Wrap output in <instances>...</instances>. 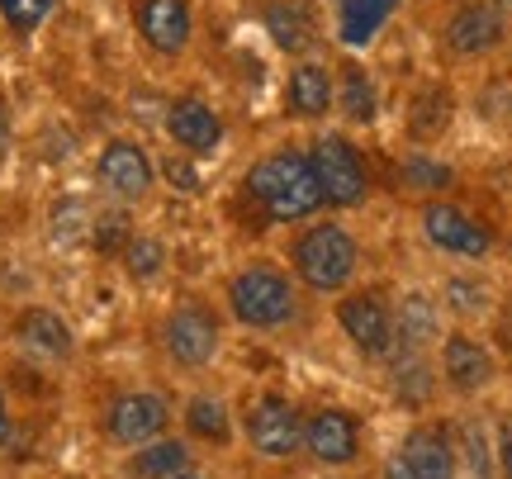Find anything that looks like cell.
Wrapping results in <instances>:
<instances>
[{"label": "cell", "mask_w": 512, "mask_h": 479, "mask_svg": "<svg viewBox=\"0 0 512 479\" xmlns=\"http://www.w3.org/2000/svg\"><path fill=\"white\" fill-rule=\"evenodd\" d=\"M332 76H337V105H332V110L342 114L347 124H375V114H380L375 76H370L361 62H342Z\"/></svg>", "instance_id": "obj_20"}, {"label": "cell", "mask_w": 512, "mask_h": 479, "mask_svg": "<svg viewBox=\"0 0 512 479\" xmlns=\"http://www.w3.org/2000/svg\"><path fill=\"white\" fill-rule=\"evenodd\" d=\"M53 10H57V0H0V19H5L15 34H34Z\"/></svg>", "instance_id": "obj_31"}, {"label": "cell", "mask_w": 512, "mask_h": 479, "mask_svg": "<svg viewBox=\"0 0 512 479\" xmlns=\"http://www.w3.org/2000/svg\"><path fill=\"white\" fill-rule=\"evenodd\" d=\"M389 385L408 408H427L437 394V366L427 351H394L389 356Z\"/></svg>", "instance_id": "obj_21"}, {"label": "cell", "mask_w": 512, "mask_h": 479, "mask_svg": "<svg viewBox=\"0 0 512 479\" xmlns=\"http://www.w3.org/2000/svg\"><path fill=\"white\" fill-rule=\"evenodd\" d=\"M456 456L470 465V479H494V451H489V437L479 423H465L456 432Z\"/></svg>", "instance_id": "obj_29"}, {"label": "cell", "mask_w": 512, "mask_h": 479, "mask_svg": "<svg viewBox=\"0 0 512 479\" xmlns=\"http://www.w3.org/2000/svg\"><path fill=\"white\" fill-rule=\"evenodd\" d=\"M133 24L152 53L181 57L195 38V15L190 0H133Z\"/></svg>", "instance_id": "obj_14"}, {"label": "cell", "mask_w": 512, "mask_h": 479, "mask_svg": "<svg viewBox=\"0 0 512 479\" xmlns=\"http://www.w3.org/2000/svg\"><path fill=\"white\" fill-rule=\"evenodd\" d=\"M171 423V404H166L162 394H152V389H133V394H119L105 413V432H110V442L119 446H147L157 442Z\"/></svg>", "instance_id": "obj_11"}, {"label": "cell", "mask_w": 512, "mask_h": 479, "mask_svg": "<svg viewBox=\"0 0 512 479\" xmlns=\"http://www.w3.org/2000/svg\"><path fill=\"white\" fill-rule=\"evenodd\" d=\"M309 162H313V176H318V190H323V204H332V209L366 204L370 171L361 148L351 143L347 133H318L309 148Z\"/></svg>", "instance_id": "obj_4"}, {"label": "cell", "mask_w": 512, "mask_h": 479, "mask_svg": "<svg viewBox=\"0 0 512 479\" xmlns=\"http://www.w3.org/2000/svg\"><path fill=\"white\" fill-rule=\"evenodd\" d=\"M337 105V76L323 62H299L285 81V110L294 119H323Z\"/></svg>", "instance_id": "obj_18"}, {"label": "cell", "mask_w": 512, "mask_h": 479, "mask_svg": "<svg viewBox=\"0 0 512 479\" xmlns=\"http://www.w3.org/2000/svg\"><path fill=\"white\" fill-rule=\"evenodd\" d=\"M441 356H437V375L441 385L451 389V394H460V399H475V394H484V389H494L498 380V356L489 342H479L475 332H446L437 342Z\"/></svg>", "instance_id": "obj_7"}, {"label": "cell", "mask_w": 512, "mask_h": 479, "mask_svg": "<svg viewBox=\"0 0 512 479\" xmlns=\"http://www.w3.org/2000/svg\"><path fill=\"white\" fill-rule=\"evenodd\" d=\"M95 176H100V185L110 190L114 200H143L147 190H152V181H157V166H152L143 143H133V138H110V143L100 148Z\"/></svg>", "instance_id": "obj_13"}, {"label": "cell", "mask_w": 512, "mask_h": 479, "mask_svg": "<svg viewBox=\"0 0 512 479\" xmlns=\"http://www.w3.org/2000/svg\"><path fill=\"white\" fill-rule=\"evenodd\" d=\"M441 342V309L432 295L408 290L394 304V351H432Z\"/></svg>", "instance_id": "obj_17"}, {"label": "cell", "mask_w": 512, "mask_h": 479, "mask_svg": "<svg viewBox=\"0 0 512 479\" xmlns=\"http://www.w3.org/2000/svg\"><path fill=\"white\" fill-rule=\"evenodd\" d=\"M304 451L328 470H342L361 456V423L347 408H318L304 418Z\"/></svg>", "instance_id": "obj_12"}, {"label": "cell", "mask_w": 512, "mask_h": 479, "mask_svg": "<svg viewBox=\"0 0 512 479\" xmlns=\"http://www.w3.org/2000/svg\"><path fill=\"white\" fill-rule=\"evenodd\" d=\"M162 171H166V181L176 185V190H185V195H195V190H200V171H195L190 162H181V157H171Z\"/></svg>", "instance_id": "obj_33"}, {"label": "cell", "mask_w": 512, "mask_h": 479, "mask_svg": "<svg viewBox=\"0 0 512 479\" xmlns=\"http://www.w3.org/2000/svg\"><path fill=\"white\" fill-rule=\"evenodd\" d=\"M418 223H422V238L456 261H484L494 252V228L484 219H475V214L456 200H427Z\"/></svg>", "instance_id": "obj_5"}, {"label": "cell", "mask_w": 512, "mask_h": 479, "mask_svg": "<svg viewBox=\"0 0 512 479\" xmlns=\"http://www.w3.org/2000/svg\"><path fill=\"white\" fill-rule=\"evenodd\" d=\"M247 195L261 204V214L271 223H299L313 219L323 209V190L313 176L309 152L299 148H275L247 171Z\"/></svg>", "instance_id": "obj_1"}, {"label": "cell", "mask_w": 512, "mask_h": 479, "mask_svg": "<svg viewBox=\"0 0 512 479\" xmlns=\"http://www.w3.org/2000/svg\"><path fill=\"white\" fill-rule=\"evenodd\" d=\"M10 437V408H5V394H0V446Z\"/></svg>", "instance_id": "obj_36"}, {"label": "cell", "mask_w": 512, "mask_h": 479, "mask_svg": "<svg viewBox=\"0 0 512 479\" xmlns=\"http://www.w3.org/2000/svg\"><path fill=\"white\" fill-rule=\"evenodd\" d=\"M451 181H456V171H451L446 162H437L432 152H422V148L403 152V162H399V185L403 190H413V195H441Z\"/></svg>", "instance_id": "obj_26"}, {"label": "cell", "mask_w": 512, "mask_h": 479, "mask_svg": "<svg viewBox=\"0 0 512 479\" xmlns=\"http://www.w3.org/2000/svg\"><path fill=\"white\" fill-rule=\"evenodd\" d=\"M337 323L361 356H370V361L394 356V309L375 290H351L347 299H337Z\"/></svg>", "instance_id": "obj_9"}, {"label": "cell", "mask_w": 512, "mask_h": 479, "mask_svg": "<svg viewBox=\"0 0 512 479\" xmlns=\"http://www.w3.org/2000/svg\"><path fill=\"white\" fill-rule=\"evenodd\" d=\"M171 479H204V475H190V470H185V475H171Z\"/></svg>", "instance_id": "obj_37"}, {"label": "cell", "mask_w": 512, "mask_h": 479, "mask_svg": "<svg viewBox=\"0 0 512 479\" xmlns=\"http://www.w3.org/2000/svg\"><path fill=\"white\" fill-rule=\"evenodd\" d=\"M451 124V95L432 86V91H422L413 100V110H408V133L418 138V143H437L441 133Z\"/></svg>", "instance_id": "obj_28"}, {"label": "cell", "mask_w": 512, "mask_h": 479, "mask_svg": "<svg viewBox=\"0 0 512 479\" xmlns=\"http://www.w3.org/2000/svg\"><path fill=\"white\" fill-rule=\"evenodd\" d=\"M190 470V446L176 442V437H157L147 442L133 461H128V475L133 479H171Z\"/></svg>", "instance_id": "obj_24"}, {"label": "cell", "mask_w": 512, "mask_h": 479, "mask_svg": "<svg viewBox=\"0 0 512 479\" xmlns=\"http://www.w3.org/2000/svg\"><path fill=\"white\" fill-rule=\"evenodd\" d=\"M219 342H223L219 318L209 314L204 304H181V309H171L166 323H162L166 356H171L176 366H185V370L209 366V361L219 356Z\"/></svg>", "instance_id": "obj_10"}, {"label": "cell", "mask_w": 512, "mask_h": 479, "mask_svg": "<svg viewBox=\"0 0 512 479\" xmlns=\"http://www.w3.org/2000/svg\"><path fill=\"white\" fill-rule=\"evenodd\" d=\"M399 456L408 461L413 479H460V456L451 427L441 423H418L399 442Z\"/></svg>", "instance_id": "obj_15"}, {"label": "cell", "mask_w": 512, "mask_h": 479, "mask_svg": "<svg viewBox=\"0 0 512 479\" xmlns=\"http://www.w3.org/2000/svg\"><path fill=\"white\" fill-rule=\"evenodd\" d=\"M290 266L313 295H337L356 276L361 247H356V238H351L342 223H313V228H304L290 242Z\"/></svg>", "instance_id": "obj_2"}, {"label": "cell", "mask_w": 512, "mask_h": 479, "mask_svg": "<svg viewBox=\"0 0 512 479\" xmlns=\"http://www.w3.org/2000/svg\"><path fill=\"white\" fill-rule=\"evenodd\" d=\"M266 34L275 38V48L304 53L313 43V19L304 10V0H271L266 5Z\"/></svg>", "instance_id": "obj_23"}, {"label": "cell", "mask_w": 512, "mask_h": 479, "mask_svg": "<svg viewBox=\"0 0 512 479\" xmlns=\"http://www.w3.org/2000/svg\"><path fill=\"white\" fill-rule=\"evenodd\" d=\"M162 266H166V247L157 238H128V247H124V271L133 280H157L162 276Z\"/></svg>", "instance_id": "obj_30"}, {"label": "cell", "mask_w": 512, "mask_h": 479, "mask_svg": "<svg viewBox=\"0 0 512 479\" xmlns=\"http://www.w3.org/2000/svg\"><path fill=\"white\" fill-rule=\"evenodd\" d=\"M19 342L38 356H48V361H67L72 356V328L53 314V309H29V314H19L15 323Z\"/></svg>", "instance_id": "obj_22"}, {"label": "cell", "mask_w": 512, "mask_h": 479, "mask_svg": "<svg viewBox=\"0 0 512 479\" xmlns=\"http://www.w3.org/2000/svg\"><path fill=\"white\" fill-rule=\"evenodd\" d=\"M380 479H413V470H408V461H403L399 451L384 461V470H380Z\"/></svg>", "instance_id": "obj_35"}, {"label": "cell", "mask_w": 512, "mask_h": 479, "mask_svg": "<svg viewBox=\"0 0 512 479\" xmlns=\"http://www.w3.org/2000/svg\"><path fill=\"white\" fill-rule=\"evenodd\" d=\"M508 257H512V242H508Z\"/></svg>", "instance_id": "obj_39"}, {"label": "cell", "mask_w": 512, "mask_h": 479, "mask_svg": "<svg viewBox=\"0 0 512 479\" xmlns=\"http://www.w3.org/2000/svg\"><path fill=\"white\" fill-rule=\"evenodd\" d=\"M95 247H100V252H124L128 247V219L124 214H105V219L95 223Z\"/></svg>", "instance_id": "obj_32"}, {"label": "cell", "mask_w": 512, "mask_h": 479, "mask_svg": "<svg viewBox=\"0 0 512 479\" xmlns=\"http://www.w3.org/2000/svg\"><path fill=\"white\" fill-rule=\"evenodd\" d=\"M247 442H252L256 456L285 461L294 451H304V413H299L280 389L256 394L252 408H247Z\"/></svg>", "instance_id": "obj_8"}, {"label": "cell", "mask_w": 512, "mask_h": 479, "mask_svg": "<svg viewBox=\"0 0 512 479\" xmlns=\"http://www.w3.org/2000/svg\"><path fill=\"white\" fill-rule=\"evenodd\" d=\"M394 15H399V0H337V43L370 48Z\"/></svg>", "instance_id": "obj_19"}, {"label": "cell", "mask_w": 512, "mask_h": 479, "mask_svg": "<svg viewBox=\"0 0 512 479\" xmlns=\"http://www.w3.org/2000/svg\"><path fill=\"white\" fill-rule=\"evenodd\" d=\"M441 299L456 318H489L494 314V290L479 276H446L441 285Z\"/></svg>", "instance_id": "obj_27"}, {"label": "cell", "mask_w": 512, "mask_h": 479, "mask_svg": "<svg viewBox=\"0 0 512 479\" xmlns=\"http://www.w3.org/2000/svg\"><path fill=\"white\" fill-rule=\"evenodd\" d=\"M228 309L242 328L271 332V328H290L299 314V295H294L290 276L271 266V261H252L242 266L238 276L228 280Z\"/></svg>", "instance_id": "obj_3"}, {"label": "cell", "mask_w": 512, "mask_h": 479, "mask_svg": "<svg viewBox=\"0 0 512 479\" xmlns=\"http://www.w3.org/2000/svg\"><path fill=\"white\" fill-rule=\"evenodd\" d=\"M498 5H503V10H512V0H498Z\"/></svg>", "instance_id": "obj_38"}, {"label": "cell", "mask_w": 512, "mask_h": 479, "mask_svg": "<svg viewBox=\"0 0 512 479\" xmlns=\"http://www.w3.org/2000/svg\"><path fill=\"white\" fill-rule=\"evenodd\" d=\"M441 43L460 62H484V57H494L508 43V10L498 0H465V5H456L446 15Z\"/></svg>", "instance_id": "obj_6"}, {"label": "cell", "mask_w": 512, "mask_h": 479, "mask_svg": "<svg viewBox=\"0 0 512 479\" xmlns=\"http://www.w3.org/2000/svg\"><path fill=\"white\" fill-rule=\"evenodd\" d=\"M166 133L185 157H214L223 143V119L214 105H204L195 95H181L171 110H166Z\"/></svg>", "instance_id": "obj_16"}, {"label": "cell", "mask_w": 512, "mask_h": 479, "mask_svg": "<svg viewBox=\"0 0 512 479\" xmlns=\"http://www.w3.org/2000/svg\"><path fill=\"white\" fill-rule=\"evenodd\" d=\"M185 427H190V437H200V442H214V446L233 442V413H228V404L214 399V394H195V399L185 404Z\"/></svg>", "instance_id": "obj_25"}, {"label": "cell", "mask_w": 512, "mask_h": 479, "mask_svg": "<svg viewBox=\"0 0 512 479\" xmlns=\"http://www.w3.org/2000/svg\"><path fill=\"white\" fill-rule=\"evenodd\" d=\"M494 461H498V479H512V418L498 427V446H494Z\"/></svg>", "instance_id": "obj_34"}]
</instances>
